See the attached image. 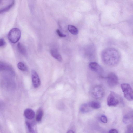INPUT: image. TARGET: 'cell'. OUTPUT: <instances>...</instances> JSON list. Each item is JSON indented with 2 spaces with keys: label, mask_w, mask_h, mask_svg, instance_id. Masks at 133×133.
I'll use <instances>...</instances> for the list:
<instances>
[{
  "label": "cell",
  "mask_w": 133,
  "mask_h": 133,
  "mask_svg": "<svg viewBox=\"0 0 133 133\" xmlns=\"http://www.w3.org/2000/svg\"><path fill=\"white\" fill-rule=\"evenodd\" d=\"M121 86L125 97L128 100H132L133 90L130 85L128 83H123L121 84Z\"/></svg>",
  "instance_id": "cell-3"
},
{
  "label": "cell",
  "mask_w": 133,
  "mask_h": 133,
  "mask_svg": "<svg viewBox=\"0 0 133 133\" xmlns=\"http://www.w3.org/2000/svg\"><path fill=\"white\" fill-rule=\"evenodd\" d=\"M67 28L71 34L76 35L78 33V29L74 26L69 25H68Z\"/></svg>",
  "instance_id": "cell-15"
},
{
  "label": "cell",
  "mask_w": 133,
  "mask_h": 133,
  "mask_svg": "<svg viewBox=\"0 0 133 133\" xmlns=\"http://www.w3.org/2000/svg\"><path fill=\"white\" fill-rule=\"evenodd\" d=\"M25 124L27 133H37L34 124L30 123L28 121H26Z\"/></svg>",
  "instance_id": "cell-11"
},
{
  "label": "cell",
  "mask_w": 133,
  "mask_h": 133,
  "mask_svg": "<svg viewBox=\"0 0 133 133\" xmlns=\"http://www.w3.org/2000/svg\"><path fill=\"white\" fill-rule=\"evenodd\" d=\"M17 66L19 69L22 71H27L28 70L27 67L22 62H19L17 64Z\"/></svg>",
  "instance_id": "cell-20"
},
{
  "label": "cell",
  "mask_w": 133,
  "mask_h": 133,
  "mask_svg": "<svg viewBox=\"0 0 133 133\" xmlns=\"http://www.w3.org/2000/svg\"><path fill=\"white\" fill-rule=\"evenodd\" d=\"M133 119L132 114H128L125 115L123 118V121L126 124H129L130 123Z\"/></svg>",
  "instance_id": "cell-14"
},
{
  "label": "cell",
  "mask_w": 133,
  "mask_h": 133,
  "mask_svg": "<svg viewBox=\"0 0 133 133\" xmlns=\"http://www.w3.org/2000/svg\"><path fill=\"white\" fill-rule=\"evenodd\" d=\"M89 67L90 69L92 71L98 74H101L103 71L102 67L96 62H90L89 64Z\"/></svg>",
  "instance_id": "cell-8"
},
{
  "label": "cell",
  "mask_w": 133,
  "mask_h": 133,
  "mask_svg": "<svg viewBox=\"0 0 133 133\" xmlns=\"http://www.w3.org/2000/svg\"><path fill=\"white\" fill-rule=\"evenodd\" d=\"M128 133H133V127L132 125H130L127 127Z\"/></svg>",
  "instance_id": "cell-24"
},
{
  "label": "cell",
  "mask_w": 133,
  "mask_h": 133,
  "mask_svg": "<svg viewBox=\"0 0 133 133\" xmlns=\"http://www.w3.org/2000/svg\"><path fill=\"white\" fill-rule=\"evenodd\" d=\"M101 58L103 62L105 64L110 66H114L119 63L121 56L117 50L114 48H110L102 51Z\"/></svg>",
  "instance_id": "cell-1"
},
{
  "label": "cell",
  "mask_w": 133,
  "mask_h": 133,
  "mask_svg": "<svg viewBox=\"0 0 133 133\" xmlns=\"http://www.w3.org/2000/svg\"><path fill=\"white\" fill-rule=\"evenodd\" d=\"M19 51L22 54L25 55L26 54V50L24 46L20 42H19L17 45Z\"/></svg>",
  "instance_id": "cell-16"
},
{
  "label": "cell",
  "mask_w": 133,
  "mask_h": 133,
  "mask_svg": "<svg viewBox=\"0 0 133 133\" xmlns=\"http://www.w3.org/2000/svg\"><path fill=\"white\" fill-rule=\"evenodd\" d=\"M104 93V89L101 85H98L94 87L91 91L92 97L96 99H100L103 97Z\"/></svg>",
  "instance_id": "cell-5"
},
{
  "label": "cell",
  "mask_w": 133,
  "mask_h": 133,
  "mask_svg": "<svg viewBox=\"0 0 133 133\" xmlns=\"http://www.w3.org/2000/svg\"><path fill=\"white\" fill-rule=\"evenodd\" d=\"M93 109L90 107L88 103L82 104L80 107V111L83 113L88 112Z\"/></svg>",
  "instance_id": "cell-10"
},
{
  "label": "cell",
  "mask_w": 133,
  "mask_h": 133,
  "mask_svg": "<svg viewBox=\"0 0 133 133\" xmlns=\"http://www.w3.org/2000/svg\"><path fill=\"white\" fill-rule=\"evenodd\" d=\"M31 74L33 86L35 88H37L40 84L41 81L39 77L37 72L34 70H32Z\"/></svg>",
  "instance_id": "cell-7"
},
{
  "label": "cell",
  "mask_w": 133,
  "mask_h": 133,
  "mask_svg": "<svg viewBox=\"0 0 133 133\" xmlns=\"http://www.w3.org/2000/svg\"><path fill=\"white\" fill-rule=\"evenodd\" d=\"M56 32L58 35L60 37H66V35L63 34L58 29H57Z\"/></svg>",
  "instance_id": "cell-22"
},
{
  "label": "cell",
  "mask_w": 133,
  "mask_h": 133,
  "mask_svg": "<svg viewBox=\"0 0 133 133\" xmlns=\"http://www.w3.org/2000/svg\"><path fill=\"white\" fill-rule=\"evenodd\" d=\"M51 55L52 56L59 61H61L62 58L61 55L56 49H54L50 51Z\"/></svg>",
  "instance_id": "cell-13"
},
{
  "label": "cell",
  "mask_w": 133,
  "mask_h": 133,
  "mask_svg": "<svg viewBox=\"0 0 133 133\" xmlns=\"http://www.w3.org/2000/svg\"><path fill=\"white\" fill-rule=\"evenodd\" d=\"M21 32L19 29L14 28L11 29L8 33V37L9 40L12 43H15L20 39Z\"/></svg>",
  "instance_id": "cell-2"
},
{
  "label": "cell",
  "mask_w": 133,
  "mask_h": 133,
  "mask_svg": "<svg viewBox=\"0 0 133 133\" xmlns=\"http://www.w3.org/2000/svg\"><path fill=\"white\" fill-rule=\"evenodd\" d=\"M107 82L108 85L110 87L115 86L118 82V79L117 75L115 73L110 72L107 77Z\"/></svg>",
  "instance_id": "cell-6"
},
{
  "label": "cell",
  "mask_w": 133,
  "mask_h": 133,
  "mask_svg": "<svg viewBox=\"0 0 133 133\" xmlns=\"http://www.w3.org/2000/svg\"><path fill=\"white\" fill-rule=\"evenodd\" d=\"M15 2L14 1H12V2L6 7L0 9V13H3L6 12L11 8L14 5Z\"/></svg>",
  "instance_id": "cell-19"
},
{
  "label": "cell",
  "mask_w": 133,
  "mask_h": 133,
  "mask_svg": "<svg viewBox=\"0 0 133 133\" xmlns=\"http://www.w3.org/2000/svg\"><path fill=\"white\" fill-rule=\"evenodd\" d=\"M101 121L103 123H106L107 122V117L105 115L101 116L100 117Z\"/></svg>",
  "instance_id": "cell-21"
},
{
  "label": "cell",
  "mask_w": 133,
  "mask_h": 133,
  "mask_svg": "<svg viewBox=\"0 0 133 133\" xmlns=\"http://www.w3.org/2000/svg\"><path fill=\"white\" fill-rule=\"evenodd\" d=\"M108 133H118L117 130L115 129L110 130Z\"/></svg>",
  "instance_id": "cell-25"
},
{
  "label": "cell",
  "mask_w": 133,
  "mask_h": 133,
  "mask_svg": "<svg viewBox=\"0 0 133 133\" xmlns=\"http://www.w3.org/2000/svg\"><path fill=\"white\" fill-rule=\"evenodd\" d=\"M43 114V112L41 108L37 110L36 114V119L38 122L40 121L42 118Z\"/></svg>",
  "instance_id": "cell-18"
},
{
  "label": "cell",
  "mask_w": 133,
  "mask_h": 133,
  "mask_svg": "<svg viewBox=\"0 0 133 133\" xmlns=\"http://www.w3.org/2000/svg\"><path fill=\"white\" fill-rule=\"evenodd\" d=\"M6 44V42L2 38L0 39V47L4 46Z\"/></svg>",
  "instance_id": "cell-23"
},
{
  "label": "cell",
  "mask_w": 133,
  "mask_h": 133,
  "mask_svg": "<svg viewBox=\"0 0 133 133\" xmlns=\"http://www.w3.org/2000/svg\"><path fill=\"white\" fill-rule=\"evenodd\" d=\"M120 97L116 93L111 91L107 99V104L109 106H116L119 103Z\"/></svg>",
  "instance_id": "cell-4"
},
{
  "label": "cell",
  "mask_w": 133,
  "mask_h": 133,
  "mask_svg": "<svg viewBox=\"0 0 133 133\" xmlns=\"http://www.w3.org/2000/svg\"><path fill=\"white\" fill-rule=\"evenodd\" d=\"M4 70L12 72V68L10 66L4 62L0 61V71Z\"/></svg>",
  "instance_id": "cell-12"
},
{
  "label": "cell",
  "mask_w": 133,
  "mask_h": 133,
  "mask_svg": "<svg viewBox=\"0 0 133 133\" xmlns=\"http://www.w3.org/2000/svg\"><path fill=\"white\" fill-rule=\"evenodd\" d=\"M24 115L27 119L29 120H31L34 118L35 115V113L32 109L30 108H27L24 111Z\"/></svg>",
  "instance_id": "cell-9"
},
{
  "label": "cell",
  "mask_w": 133,
  "mask_h": 133,
  "mask_svg": "<svg viewBox=\"0 0 133 133\" xmlns=\"http://www.w3.org/2000/svg\"><path fill=\"white\" fill-rule=\"evenodd\" d=\"M67 133H74V132L72 130H68Z\"/></svg>",
  "instance_id": "cell-26"
},
{
  "label": "cell",
  "mask_w": 133,
  "mask_h": 133,
  "mask_svg": "<svg viewBox=\"0 0 133 133\" xmlns=\"http://www.w3.org/2000/svg\"><path fill=\"white\" fill-rule=\"evenodd\" d=\"M88 103L92 109H98L101 107L100 103L98 101H92L88 102Z\"/></svg>",
  "instance_id": "cell-17"
},
{
  "label": "cell",
  "mask_w": 133,
  "mask_h": 133,
  "mask_svg": "<svg viewBox=\"0 0 133 133\" xmlns=\"http://www.w3.org/2000/svg\"><path fill=\"white\" fill-rule=\"evenodd\" d=\"M0 2H1V1H0Z\"/></svg>",
  "instance_id": "cell-27"
}]
</instances>
